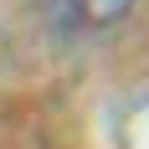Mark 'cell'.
<instances>
[{"instance_id":"obj_1","label":"cell","mask_w":149,"mask_h":149,"mask_svg":"<svg viewBox=\"0 0 149 149\" xmlns=\"http://www.w3.org/2000/svg\"><path fill=\"white\" fill-rule=\"evenodd\" d=\"M134 10L139 0H46V26L67 41H93L118 31Z\"/></svg>"}]
</instances>
